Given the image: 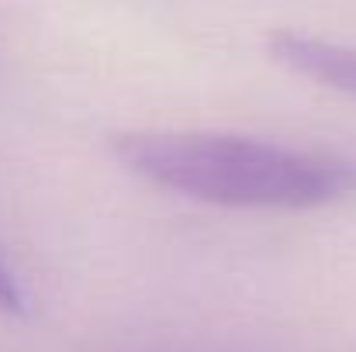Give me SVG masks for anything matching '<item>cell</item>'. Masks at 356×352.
Returning a JSON list of instances; mask_svg holds the SVG:
<instances>
[{"instance_id": "obj_3", "label": "cell", "mask_w": 356, "mask_h": 352, "mask_svg": "<svg viewBox=\"0 0 356 352\" xmlns=\"http://www.w3.org/2000/svg\"><path fill=\"white\" fill-rule=\"evenodd\" d=\"M0 311L3 315H24V294L14 280V273L0 262Z\"/></svg>"}, {"instance_id": "obj_1", "label": "cell", "mask_w": 356, "mask_h": 352, "mask_svg": "<svg viewBox=\"0 0 356 352\" xmlns=\"http://www.w3.org/2000/svg\"><path fill=\"white\" fill-rule=\"evenodd\" d=\"M121 166L187 201L236 211H312L356 194V159L229 131H131Z\"/></svg>"}, {"instance_id": "obj_2", "label": "cell", "mask_w": 356, "mask_h": 352, "mask_svg": "<svg viewBox=\"0 0 356 352\" xmlns=\"http://www.w3.org/2000/svg\"><path fill=\"white\" fill-rule=\"evenodd\" d=\"M270 56L291 73L356 101V49L301 31H273Z\"/></svg>"}]
</instances>
